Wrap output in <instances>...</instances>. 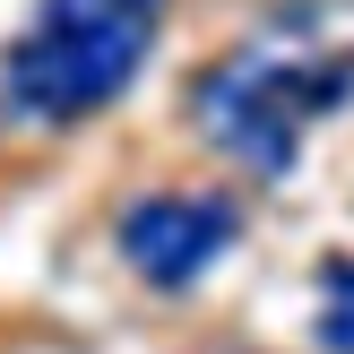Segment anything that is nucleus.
<instances>
[{
  "label": "nucleus",
  "instance_id": "nucleus-1",
  "mask_svg": "<svg viewBox=\"0 0 354 354\" xmlns=\"http://www.w3.org/2000/svg\"><path fill=\"white\" fill-rule=\"evenodd\" d=\"M156 26L165 0H44L0 61V86L35 121H86L147 69Z\"/></svg>",
  "mask_w": 354,
  "mask_h": 354
},
{
  "label": "nucleus",
  "instance_id": "nucleus-2",
  "mask_svg": "<svg viewBox=\"0 0 354 354\" xmlns=\"http://www.w3.org/2000/svg\"><path fill=\"white\" fill-rule=\"evenodd\" d=\"M354 95V52H303V61H277V52H242L216 61L190 95L199 130L216 138V156H234L242 173L277 182L303 156V121L337 113Z\"/></svg>",
  "mask_w": 354,
  "mask_h": 354
},
{
  "label": "nucleus",
  "instance_id": "nucleus-3",
  "mask_svg": "<svg viewBox=\"0 0 354 354\" xmlns=\"http://www.w3.org/2000/svg\"><path fill=\"white\" fill-rule=\"evenodd\" d=\"M234 234H242L234 199H216V190H156V199H130V216H121V259L156 294H182L234 251Z\"/></svg>",
  "mask_w": 354,
  "mask_h": 354
},
{
  "label": "nucleus",
  "instance_id": "nucleus-4",
  "mask_svg": "<svg viewBox=\"0 0 354 354\" xmlns=\"http://www.w3.org/2000/svg\"><path fill=\"white\" fill-rule=\"evenodd\" d=\"M320 354H354V259H320Z\"/></svg>",
  "mask_w": 354,
  "mask_h": 354
}]
</instances>
